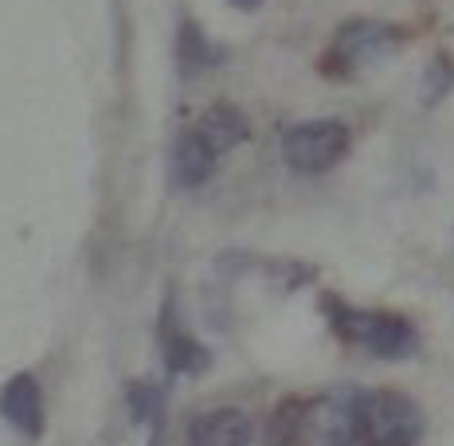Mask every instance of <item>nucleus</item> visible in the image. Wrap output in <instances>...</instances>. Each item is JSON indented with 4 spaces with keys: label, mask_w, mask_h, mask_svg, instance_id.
I'll return each instance as SVG.
<instances>
[{
    "label": "nucleus",
    "mask_w": 454,
    "mask_h": 446,
    "mask_svg": "<svg viewBox=\"0 0 454 446\" xmlns=\"http://www.w3.org/2000/svg\"><path fill=\"white\" fill-rule=\"evenodd\" d=\"M321 306H325L329 329H333L345 345L368 348V353L380 360H408L419 353V329H415L403 313L361 309V306H348V301L333 298V293H325Z\"/></svg>",
    "instance_id": "1"
},
{
    "label": "nucleus",
    "mask_w": 454,
    "mask_h": 446,
    "mask_svg": "<svg viewBox=\"0 0 454 446\" xmlns=\"http://www.w3.org/2000/svg\"><path fill=\"white\" fill-rule=\"evenodd\" d=\"M0 415H4L8 426H16L24 439H40L43 434V392L32 372L12 376L0 387Z\"/></svg>",
    "instance_id": "6"
},
{
    "label": "nucleus",
    "mask_w": 454,
    "mask_h": 446,
    "mask_svg": "<svg viewBox=\"0 0 454 446\" xmlns=\"http://www.w3.org/2000/svg\"><path fill=\"white\" fill-rule=\"evenodd\" d=\"M403 47V27L384 24V20H353L333 35V47L325 55V71L333 74H353L368 63L392 59Z\"/></svg>",
    "instance_id": "4"
},
{
    "label": "nucleus",
    "mask_w": 454,
    "mask_h": 446,
    "mask_svg": "<svg viewBox=\"0 0 454 446\" xmlns=\"http://www.w3.org/2000/svg\"><path fill=\"white\" fill-rule=\"evenodd\" d=\"M306 403L301 395H286L267 419V446H298L306 431Z\"/></svg>",
    "instance_id": "11"
},
{
    "label": "nucleus",
    "mask_w": 454,
    "mask_h": 446,
    "mask_svg": "<svg viewBox=\"0 0 454 446\" xmlns=\"http://www.w3.org/2000/svg\"><path fill=\"white\" fill-rule=\"evenodd\" d=\"M348 126L337 118H314V121H298L282 134V160L301 176H317L337 168L348 157Z\"/></svg>",
    "instance_id": "3"
},
{
    "label": "nucleus",
    "mask_w": 454,
    "mask_h": 446,
    "mask_svg": "<svg viewBox=\"0 0 454 446\" xmlns=\"http://www.w3.org/2000/svg\"><path fill=\"white\" fill-rule=\"evenodd\" d=\"M423 434L419 403L403 392H372L364 400V446H415Z\"/></svg>",
    "instance_id": "5"
},
{
    "label": "nucleus",
    "mask_w": 454,
    "mask_h": 446,
    "mask_svg": "<svg viewBox=\"0 0 454 446\" xmlns=\"http://www.w3.org/2000/svg\"><path fill=\"white\" fill-rule=\"evenodd\" d=\"M215 149L207 145V141L196 134V129H188V134L176 141L173 149V176L181 188H200L207 176L215 173Z\"/></svg>",
    "instance_id": "8"
},
{
    "label": "nucleus",
    "mask_w": 454,
    "mask_h": 446,
    "mask_svg": "<svg viewBox=\"0 0 454 446\" xmlns=\"http://www.w3.org/2000/svg\"><path fill=\"white\" fill-rule=\"evenodd\" d=\"M129 415H134L137 423H160V392L153 384L129 387Z\"/></svg>",
    "instance_id": "14"
},
{
    "label": "nucleus",
    "mask_w": 454,
    "mask_h": 446,
    "mask_svg": "<svg viewBox=\"0 0 454 446\" xmlns=\"http://www.w3.org/2000/svg\"><path fill=\"white\" fill-rule=\"evenodd\" d=\"M220 59V51L215 47H207V40H204V32L196 24H184L181 27V63L188 71H204V67H212V63Z\"/></svg>",
    "instance_id": "12"
},
{
    "label": "nucleus",
    "mask_w": 454,
    "mask_h": 446,
    "mask_svg": "<svg viewBox=\"0 0 454 446\" xmlns=\"http://www.w3.org/2000/svg\"><path fill=\"white\" fill-rule=\"evenodd\" d=\"M364 400L361 387H329L325 395L306 403V446H356L364 431Z\"/></svg>",
    "instance_id": "2"
},
{
    "label": "nucleus",
    "mask_w": 454,
    "mask_h": 446,
    "mask_svg": "<svg viewBox=\"0 0 454 446\" xmlns=\"http://www.w3.org/2000/svg\"><path fill=\"white\" fill-rule=\"evenodd\" d=\"M251 442V419L235 407L200 415L188 426V446H247Z\"/></svg>",
    "instance_id": "7"
},
{
    "label": "nucleus",
    "mask_w": 454,
    "mask_h": 446,
    "mask_svg": "<svg viewBox=\"0 0 454 446\" xmlns=\"http://www.w3.org/2000/svg\"><path fill=\"white\" fill-rule=\"evenodd\" d=\"M231 4H235V8H243V12H251V8H259L262 0H231Z\"/></svg>",
    "instance_id": "15"
},
{
    "label": "nucleus",
    "mask_w": 454,
    "mask_h": 446,
    "mask_svg": "<svg viewBox=\"0 0 454 446\" xmlns=\"http://www.w3.org/2000/svg\"><path fill=\"white\" fill-rule=\"evenodd\" d=\"M196 134H200L207 145L215 149V153H227V149H235V145H243V141H247L251 126H247V118L239 113V106L220 102V106H212L200 121H196Z\"/></svg>",
    "instance_id": "9"
},
{
    "label": "nucleus",
    "mask_w": 454,
    "mask_h": 446,
    "mask_svg": "<svg viewBox=\"0 0 454 446\" xmlns=\"http://www.w3.org/2000/svg\"><path fill=\"white\" fill-rule=\"evenodd\" d=\"M160 353H165V364L173 368V372H188V376L204 372V368L212 364V356H207V348L200 345V340L181 333L173 321L160 325Z\"/></svg>",
    "instance_id": "10"
},
{
    "label": "nucleus",
    "mask_w": 454,
    "mask_h": 446,
    "mask_svg": "<svg viewBox=\"0 0 454 446\" xmlns=\"http://www.w3.org/2000/svg\"><path fill=\"white\" fill-rule=\"evenodd\" d=\"M454 87V59L447 51H439L431 59V67H427V82H423V102L427 106H434V102H442L450 94Z\"/></svg>",
    "instance_id": "13"
}]
</instances>
